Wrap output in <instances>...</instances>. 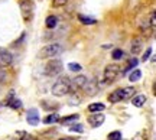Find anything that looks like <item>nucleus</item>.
I'll list each match as a JSON object with an SVG mask.
<instances>
[{
  "instance_id": "obj_4",
  "label": "nucleus",
  "mask_w": 156,
  "mask_h": 140,
  "mask_svg": "<svg viewBox=\"0 0 156 140\" xmlns=\"http://www.w3.org/2000/svg\"><path fill=\"white\" fill-rule=\"evenodd\" d=\"M68 78H61L56 84L52 85V94L55 97H64L69 93V81Z\"/></svg>"
},
{
  "instance_id": "obj_11",
  "label": "nucleus",
  "mask_w": 156,
  "mask_h": 140,
  "mask_svg": "<svg viewBox=\"0 0 156 140\" xmlns=\"http://www.w3.org/2000/svg\"><path fill=\"white\" fill-rule=\"evenodd\" d=\"M83 88L85 90V94L87 95H94L95 93L98 91V84H97V81H95V79H91V81L87 79V82L84 84Z\"/></svg>"
},
{
  "instance_id": "obj_16",
  "label": "nucleus",
  "mask_w": 156,
  "mask_h": 140,
  "mask_svg": "<svg viewBox=\"0 0 156 140\" xmlns=\"http://www.w3.org/2000/svg\"><path fill=\"white\" fill-rule=\"evenodd\" d=\"M106 110V106L103 104V103H93V104H90L88 106V111L91 113H101Z\"/></svg>"
},
{
  "instance_id": "obj_7",
  "label": "nucleus",
  "mask_w": 156,
  "mask_h": 140,
  "mask_svg": "<svg viewBox=\"0 0 156 140\" xmlns=\"http://www.w3.org/2000/svg\"><path fill=\"white\" fill-rule=\"evenodd\" d=\"M85 82H87V77H84V75H78L73 78L69 81V93H77L80 88H83Z\"/></svg>"
},
{
  "instance_id": "obj_3",
  "label": "nucleus",
  "mask_w": 156,
  "mask_h": 140,
  "mask_svg": "<svg viewBox=\"0 0 156 140\" xmlns=\"http://www.w3.org/2000/svg\"><path fill=\"white\" fill-rule=\"evenodd\" d=\"M62 69H64V65H62L61 59H52L45 65L44 72L48 77H56V75H59L62 72Z\"/></svg>"
},
{
  "instance_id": "obj_27",
  "label": "nucleus",
  "mask_w": 156,
  "mask_h": 140,
  "mask_svg": "<svg viewBox=\"0 0 156 140\" xmlns=\"http://www.w3.org/2000/svg\"><path fill=\"white\" fill-rule=\"evenodd\" d=\"M6 79H7V74L3 68H0V84H5Z\"/></svg>"
},
{
  "instance_id": "obj_8",
  "label": "nucleus",
  "mask_w": 156,
  "mask_h": 140,
  "mask_svg": "<svg viewBox=\"0 0 156 140\" xmlns=\"http://www.w3.org/2000/svg\"><path fill=\"white\" fill-rule=\"evenodd\" d=\"M13 62V55L5 48H0V65L3 67H9Z\"/></svg>"
},
{
  "instance_id": "obj_22",
  "label": "nucleus",
  "mask_w": 156,
  "mask_h": 140,
  "mask_svg": "<svg viewBox=\"0 0 156 140\" xmlns=\"http://www.w3.org/2000/svg\"><path fill=\"white\" fill-rule=\"evenodd\" d=\"M107 140H122V133L116 130V131H112L110 135L107 136Z\"/></svg>"
},
{
  "instance_id": "obj_20",
  "label": "nucleus",
  "mask_w": 156,
  "mask_h": 140,
  "mask_svg": "<svg viewBox=\"0 0 156 140\" xmlns=\"http://www.w3.org/2000/svg\"><path fill=\"white\" fill-rule=\"evenodd\" d=\"M59 120V117H58V114H49L48 117L44 118V123L45 124H51V123H56Z\"/></svg>"
},
{
  "instance_id": "obj_30",
  "label": "nucleus",
  "mask_w": 156,
  "mask_h": 140,
  "mask_svg": "<svg viewBox=\"0 0 156 140\" xmlns=\"http://www.w3.org/2000/svg\"><path fill=\"white\" fill-rule=\"evenodd\" d=\"M20 140H36V137H34V136H30V135H26L25 137H22Z\"/></svg>"
},
{
  "instance_id": "obj_28",
  "label": "nucleus",
  "mask_w": 156,
  "mask_h": 140,
  "mask_svg": "<svg viewBox=\"0 0 156 140\" xmlns=\"http://www.w3.org/2000/svg\"><path fill=\"white\" fill-rule=\"evenodd\" d=\"M151 54H152V48H149V49L145 52V56L142 58V61H147V59H149V56H151Z\"/></svg>"
},
{
  "instance_id": "obj_12",
  "label": "nucleus",
  "mask_w": 156,
  "mask_h": 140,
  "mask_svg": "<svg viewBox=\"0 0 156 140\" xmlns=\"http://www.w3.org/2000/svg\"><path fill=\"white\" fill-rule=\"evenodd\" d=\"M142 45H143L142 38H134V39L132 40V48H130V52H132L133 55H137V54L140 52V49H142Z\"/></svg>"
},
{
  "instance_id": "obj_9",
  "label": "nucleus",
  "mask_w": 156,
  "mask_h": 140,
  "mask_svg": "<svg viewBox=\"0 0 156 140\" xmlns=\"http://www.w3.org/2000/svg\"><path fill=\"white\" fill-rule=\"evenodd\" d=\"M104 120H106V116H104V114H97V113H94V114H91L88 117V123L91 124V127H100L101 124L104 123Z\"/></svg>"
},
{
  "instance_id": "obj_26",
  "label": "nucleus",
  "mask_w": 156,
  "mask_h": 140,
  "mask_svg": "<svg viewBox=\"0 0 156 140\" xmlns=\"http://www.w3.org/2000/svg\"><path fill=\"white\" fill-rule=\"evenodd\" d=\"M69 130H71V131H77V133H83L84 131V127L83 126H81V124H73V126H71V127H69Z\"/></svg>"
},
{
  "instance_id": "obj_21",
  "label": "nucleus",
  "mask_w": 156,
  "mask_h": 140,
  "mask_svg": "<svg viewBox=\"0 0 156 140\" xmlns=\"http://www.w3.org/2000/svg\"><path fill=\"white\" fill-rule=\"evenodd\" d=\"M134 67H137V59H136V58H132V59L129 61V64L126 65V68H124V74L129 72V71H130L132 68H134Z\"/></svg>"
},
{
  "instance_id": "obj_13",
  "label": "nucleus",
  "mask_w": 156,
  "mask_h": 140,
  "mask_svg": "<svg viewBox=\"0 0 156 140\" xmlns=\"http://www.w3.org/2000/svg\"><path fill=\"white\" fill-rule=\"evenodd\" d=\"M7 106L10 107V108L17 110V108H20V107H22V101L19 100V98H15V94H13V93H10L9 98H7Z\"/></svg>"
},
{
  "instance_id": "obj_2",
  "label": "nucleus",
  "mask_w": 156,
  "mask_h": 140,
  "mask_svg": "<svg viewBox=\"0 0 156 140\" xmlns=\"http://www.w3.org/2000/svg\"><path fill=\"white\" fill-rule=\"evenodd\" d=\"M62 52V46L59 44H51V45H46L45 48L39 51L38 56L41 59H45V58H54V56H58Z\"/></svg>"
},
{
  "instance_id": "obj_25",
  "label": "nucleus",
  "mask_w": 156,
  "mask_h": 140,
  "mask_svg": "<svg viewBox=\"0 0 156 140\" xmlns=\"http://www.w3.org/2000/svg\"><path fill=\"white\" fill-rule=\"evenodd\" d=\"M69 2V0H52V6L54 7H62V6H65Z\"/></svg>"
},
{
  "instance_id": "obj_24",
  "label": "nucleus",
  "mask_w": 156,
  "mask_h": 140,
  "mask_svg": "<svg viewBox=\"0 0 156 140\" xmlns=\"http://www.w3.org/2000/svg\"><path fill=\"white\" fill-rule=\"evenodd\" d=\"M68 68H69L71 71H74V72H78V71H81V69H83V67H81L80 64H75V62L68 64Z\"/></svg>"
},
{
  "instance_id": "obj_23",
  "label": "nucleus",
  "mask_w": 156,
  "mask_h": 140,
  "mask_svg": "<svg viewBox=\"0 0 156 140\" xmlns=\"http://www.w3.org/2000/svg\"><path fill=\"white\" fill-rule=\"evenodd\" d=\"M112 56H113V59H122L123 56H124V52H123L122 49H114Z\"/></svg>"
},
{
  "instance_id": "obj_5",
  "label": "nucleus",
  "mask_w": 156,
  "mask_h": 140,
  "mask_svg": "<svg viewBox=\"0 0 156 140\" xmlns=\"http://www.w3.org/2000/svg\"><path fill=\"white\" fill-rule=\"evenodd\" d=\"M119 72H120V67L116 65V64H110L104 68V79H106L107 84H110L113 81H116V78L119 77Z\"/></svg>"
},
{
  "instance_id": "obj_31",
  "label": "nucleus",
  "mask_w": 156,
  "mask_h": 140,
  "mask_svg": "<svg viewBox=\"0 0 156 140\" xmlns=\"http://www.w3.org/2000/svg\"><path fill=\"white\" fill-rule=\"evenodd\" d=\"M59 140H67V139H59Z\"/></svg>"
},
{
  "instance_id": "obj_17",
  "label": "nucleus",
  "mask_w": 156,
  "mask_h": 140,
  "mask_svg": "<svg viewBox=\"0 0 156 140\" xmlns=\"http://www.w3.org/2000/svg\"><path fill=\"white\" fill-rule=\"evenodd\" d=\"M78 20L83 23V25H94L97 23L94 17H90V16H85V15H78Z\"/></svg>"
},
{
  "instance_id": "obj_18",
  "label": "nucleus",
  "mask_w": 156,
  "mask_h": 140,
  "mask_svg": "<svg viewBox=\"0 0 156 140\" xmlns=\"http://www.w3.org/2000/svg\"><path fill=\"white\" fill-rule=\"evenodd\" d=\"M145 103H146V97H145V95H142V94L133 98V106L134 107H142Z\"/></svg>"
},
{
  "instance_id": "obj_10",
  "label": "nucleus",
  "mask_w": 156,
  "mask_h": 140,
  "mask_svg": "<svg viewBox=\"0 0 156 140\" xmlns=\"http://www.w3.org/2000/svg\"><path fill=\"white\" fill-rule=\"evenodd\" d=\"M26 121H28V124H30V126H36V124L39 123V111L36 108L28 110V113H26Z\"/></svg>"
},
{
  "instance_id": "obj_1",
  "label": "nucleus",
  "mask_w": 156,
  "mask_h": 140,
  "mask_svg": "<svg viewBox=\"0 0 156 140\" xmlns=\"http://www.w3.org/2000/svg\"><path fill=\"white\" fill-rule=\"evenodd\" d=\"M136 93V88L134 87H126V88H120V90H116L114 93L108 95V101L110 103H120V101H126L129 98H132Z\"/></svg>"
},
{
  "instance_id": "obj_14",
  "label": "nucleus",
  "mask_w": 156,
  "mask_h": 140,
  "mask_svg": "<svg viewBox=\"0 0 156 140\" xmlns=\"http://www.w3.org/2000/svg\"><path fill=\"white\" fill-rule=\"evenodd\" d=\"M78 118H80V114H73V116H68V117H64V118H61V120H58V121L61 123V126H69L71 123H74V121H77Z\"/></svg>"
},
{
  "instance_id": "obj_29",
  "label": "nucleus",
  "mask_w": 156,
  "mask_h": 140,
  "mask_svg": "<svg viewBox=\"0 0 156 140\" xmlns=\"http://www.w3.org/2000/svg\"><path fill=\"white\" fill-rule=\"evenodd\" d=\"M151 25L155 28V25H156V19H155V12H152L151 13Z\"/></svg>"
},
{
  "instance_id": "obj_15",
  "label": "nucleus",
  "mask_w": 156,
  "mask_h": 140,
  "mask_svg": "<svg viewBox=\"0 0 156 140\" xmlns=\"http://www.w3.org/2000/svg\"><path fill=\"white\" fill-rule=\"evenodd\" d=\"M45 25H46L48 29L56 28V25H58V17H56L55 15H49V16L46 17V20H45Z\"/></svg>"
},
{
  "instance_id": "obj_19",
  "label": "nucleus",
  "mask_w": 156,
  "mask_h": 140,
  "mask_svg": "<svg viewBox=\"0 0 156 140\" xmlns=\"http://www.w3.org/2000/svg\"><path fill=\"white\" fill-rule=\"evenodd\" d=\"M140 77H142V71H140V69H134L133 72L129 75V79H130L132 82H136L137 79H140Z\"/></svg>"
},
{
  "instance_id": "obj_6",
  "label": "nucleus",
  "mask_w": 156,
  "mask_h": 140,
  "mask_svg": "<svg viewBox=\"0 0 156 140\" xmlns=\"http://www.w3.org/2000/svg\"><path fill=\"white\" fill-rule=\"evenodd\" d=\"M20 12H22V17L25 22H30L34 17V3L30 0H22L20 3Z\"/></svg>"
}]
</instances>
